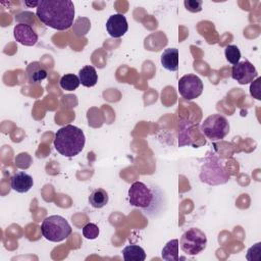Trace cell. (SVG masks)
I'll use <instances>...</instances> for the list:
<instances>
[{
	"label": "cell",
	"instance_id": "e0dca14e",
	"mask_svg": "<svg viewBox=\"0 0 261 261\" xmlns=\"http://www.w3.org/2000/svg\"><path fill=\"white\" fill-rule=\"evenodd\" d=\"M108 194L105 190L98 188L92 191V193L89 196V203L92 207L100 209L107 205L108 203Z\"/></svg>",
	"mask_w": 261,
	"mask_h": 261
},
{
	"label": "cell",
	"instance_id": "2e32d148",
	"mask_svg": "<svg viewBox=\"0 0 261 261\" xmlns=\"http://www.w3.org/2000/svg\"><path fill=\"white\" fill-rule=\"evenodd\" d=\"M121 253L125 261H144L146 259L145 250L139 245H128L123 248Z\"/></svg>",
	"mask_w": 261,
	"mask_h": 261
},
{
	"label": "cell",
	"instance_id": "3957f363",
	"mask_svg": "<svg viewBox=\"0 0 261 261\" xmlns=\"http://www.w3.org/2000/svg\"><path fill=\"white\" fill-rule=\"evenodd\" d=\"M86 138L84 132L74 125L67 124L60 127L54 138L56 151L65 157H74L81 153L85 147Z\"/></svg>",
	"mask_w": 261,
	"mask_h": 261
},
{
	"label": "cell",
	"instance_id": "603a6c76",
	"mask_svg": "<svg viewBox=\"0 0 261 261\" xmlns=\"http://www.w3.org/2000/svg\"><path fill=\"white\" fill-rule=\"evenodd\" d=\"M203 1L201 0H185L184 5L190 12H199L202 10Z\"/></svg>",
	"mask_w": 261,
	"mask_h": 261
},
{
	"label": "cell",
	"instance_id": "9c48e42d",
	"mask_svg": "<svg viewBox=\"0 0 261 261\" xmlns=\"http://www.w3.org/2000/svg\"><path fill=\"white\" fill-rule=\"evenodd\" d=\"M258 73L255 66L248 60L240 61L231 68V77L240 85H247L257 77Z\"/></svg>",
	"mask_w": 261,
	"mask_h": 261
},
{
	"label": "cell",
	"instance_id": "30bf717a",
	"mask_svg": "<svg viewBox=\"0 0 261 261\" xmlns=\"http://www.w3.org/2000/svg\"><path fill=\"white\" fill-rule=\"evenodd\" d=\"M13 36L16 42L24 46H34L38 42V34L32 25L17 23L13 29Z\"/></svg>",
	"mask_w": 261,
	"mask_h": 261
},
{
	"label": "cell",
	"instance_id": "5bb4252c",
	"mask_svg": "<svg viewBox=\"0 0 261 261\" xmlns=\"http://www.w3.org/2000/svg\"><path fill=\"white\" fill-rule=\"evenodd\" d=\"M162 66L169 71L178 69V50L176 48H167L163 51L160 57Z\"/></svg>",
	"mask_w": 261,
	"mask_h": 261
},
{
	"label": "cell",
	"instance_id": "277c9868",
	"mask_svg": "<svg viewBox=\"0 0 261 261\" xmlns=\"http://www.w3.org/2000/svg\"><path fill=\"white\" fill-rule=\"evenodd\" d=\"M41 232L47 241L58 243L69 237L71 227L64 217L60 215H50L43 220Z\"/></svg>",
	"mask_w": 261,
	"mask_h": 261
},
{
	"label": "cell",
	"instance_id": "8fae6325",
	"mask_svg": "<svg viewBox=\"0 0 261 261\" xmlns=\"http://www.w3.org/2000/svg\"><path fill=\"white\" fill-rule=\"evenodd\" d=\"M128 29L126 17L123 14L115 13L109 16L106 21V30L112 38L122 37Z\"/></svg>",
	"mask_w": 261,
	"mask_h": 261
},
{
	"label": "cell",
	"instance_id": "7402d4cb",
	"mask_svg": "<svg viewBox=\"0 0 261 261\" xmlns=\"http://www.w3.org/2000/svg\"><path fill=\"white\" fill-rule=\"evenodd\" d=\"M246 257L249 261H260L261 260V243H257L253 247L249 248Z\"/></svg>",
	"mask_w": 261,
	"mask_h": 261
},
{
	"label": "cell",
	"instance_id": "4fadbf2b",
	"mask_svg": "<svg viewBox=\"0 0 261 261\" xmlns=\"http://www.w3.org/2000/svg\"><path fill=\"white\" fill-rule=\"evenodd\" d=\"M27 76L30 84H40L44 81L47 75V69L45 66L39 61H33L27 66Z\"/></svg>",
	"mask_w": 261,
	"mask_h": 261
},
{
	"label": "cell",
	"instance_id": "7a4b0ae2",
	"mask_svg": "<svg viewBox=\"0 0 261 261\" xmlns=\"http://www.w3.org/2000/svg\"><path fill=\"white\" fill-rule=\"evenodd\" d=\"M36 8L37 17L46 27L65 31L73 23L74 5L70 0H42Z\"/></svg>",
	"mask_w": 261,
	"mask_h": 261
},
{
	"label": "cell",
	"instance_id": "8992f818",
	"mask_svg": "<svg viewBox=\"0 0 261 261\" xmlns=\"http://www.w3.org/2000/svg\"><path fill=\"white\" fill-rule=\"evenodd\" d=\"M179 245L185 254L195 256L206 248L207 237L201 229L192 227L182 233L179 240Z\"/></svg>",
	"mask_w": 261,
	"mask_h": 261
},
{
	"label": "cell",
	"instance_id": "52a82bcc",
	"mask_svg": "<svg viewBox=\"0 0 261 261\" xmlns=\"http://www.w3.org/2000/svg\"><path fill=\"white\" fill-rule=\"evenodd\" d=\"M201 130L206 138L217 141L223 139L229 133V123L224 116L212 114L202 122Z\"/></svg>",
	"mask_w": 261,
	"mask_h": 261
},
{
	"label": "cell",
	"instance_id": "5b68a950",
	"mask_svg": "<svg viewBox=\"0 0 261 261\" xmlns=\"http://www.w3.org/2000/svg\"><path fill=\"white\" fill-rule=\"evenodd\" d=\"M200 179L211 186L225 184L229 179V175L226 173L223 165L219 162L216 156H208L206 162L202 165Z\"/></svg>",
	"mask_w": 261,
	"mask_h": 261
},
{
	"label": "cell",
	"instance_id": "6da1fadb",
	"mask_svg": "<svg viewBox=\"0 0 261 261\" xmlns=\"http://www.w3.org/2000/svg\"><path fill=\"white\" fill-rule=\"evenodd\" d=\"M128 202L150 218H157L167 208L165 193L155 184L135 181L127 191Z\"/></svg>",
	"mask_w": 261,
	"mask_h": 261
},
{
	"label": "cell",
	"instance_id": "7c38bea8",
	"mask_svg": "<svg viewBox=\"0 0 261 261\" xmlns=\"http://www.w3.org/2000/svg\"><path fill=\"white\" fill-rule=\"evenodd\" d=\"M33 177L24 171H18L14 173L10 179L11 189L20 194L29 192L33 188Z\"/></svg>",
	"mask_w": 261,
	"mask_h": 261
},
{
	"label": "cell",
	"instance_id": "44dd1931",
	"mask_svg": "<svg viewBox=\"0 0 261 261\" xmlns=\"http://www.w3.org/2000/svg\"><path fill=\"white\" fill-rule=\"evenodd\" d=\"M82 231H83V236L88 240H95L99 236V232H100L98 225H96L95 223H91V222L87 223L83 227Z\"/></svg>",
	"mask_w": 261,
	"mask_h": 261
},
{
	"label": "cell",
	"instance_id": "d6986e66",
	"mask_svg": "<svg viewBox=\"0 0 261 261\" xmlns=\"http://www.w3.org/2000/svg\"><path fill=\"white\" fill-rule=\"evenodd\" d=\"M81 82L77 75L73 74V73H67L64 74L60 81H59V85L63 90L66 91H73L75 89H77V87L80 86Z\"/></svg>",
	"mask_w": 261,
	"mask_h": 261
},
{
	"label": "cell",
	"instance_id": "cb8c5ba5",
	"mask_svg": "<svg viewBox=\"0 0 261 261\" xmlns=\"http://www.w3.org/2000/svg\"><path fill=\"white\" fill-rule=\"evenodd\" d=\"M260 77H257L255 81L251 82V86H250V94L257 100L261 99L260 96Z\"/></svg>",
	"mask_w": 261,
	"mask_h": 261
},
{
	"label": "cell",
	"instance_id": "ba28073f",
	"mask_svg": "<svg viewBox=\"0 0 261 261\" xmlns=\"http://www.w3.org/2000/svg\"><path fill=\"white\" fill-rule=\"evenodd\" d=\"M203 82L196 74H186L178 81L179 95L186 100H193L198 98L203 92Z\"/></svg>",
	"mask_w": 261,
	"mask_h": 261
},
{
	"label": "cell",
	"instance_id": "ffe728a7",
	"mask_svg": "<svg viewBox=\"0 0 261 261\" xmlns=\"http://www.w3.org/2000/svg\"><path fill=\"white\" fill-rule=\"evenodd\" d=\"M224 55L226 60L232 65L240 62L241 59V51L236 45H227L224 49Z\"/></svg>",
	"mask_w": 261,
	"mask_h": 261
},
{
	"label": "cell",
	"instance_id": "9a60e30c",
	"mask_svg": "<svg viewBox=\"0 0 261 261\" xmlns=\"http://www.w3.org/2000/svg\"><path fill=\"white\" fill-rule=\"evenodd\" d=\"M79 79L83 86L90 88L94 87L97 84L98 74L95 67L91 65H86L79 71Z\"/></svg>",
	"mask_w": 261,
	"mask_h": 261
},
{
	"label": "cell",
	"instance_id": "ac0fdd59",
	"mask_svg": "<svg viewBox=\"0 0 261 261\" xmlns=\"http://www.w3.org/2000/svg\"><path fill=\"white\" fill-rule=\"evenodd\" d=\"M178 246L179 244L177 239L170 240L162 249V252H161L162 259L166 261H178L179 260Z\"/></svg>",
	"mask_w": 261,
	"mask_h": 261
}]
</instances>
